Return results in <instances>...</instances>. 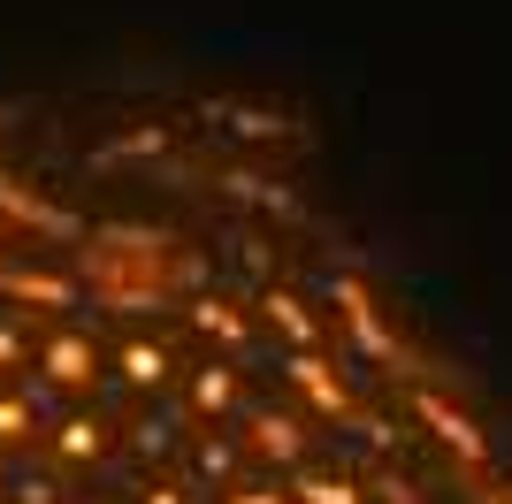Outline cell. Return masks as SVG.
<instances>
[{
	"mask_svg": "<svg viewBox=\"0 0 512 504\" xmlns=\"http://www.w3.org/2000/svg\"><path fill=\"white\" fill-rule=\"evenodd\" d=\"M199 329H207V336H222V344H245V336H253V321H245V314H237V306H230V298H199Z\"/></svg>",
	"mask_w": 512,
	"mask_h": 504,
	"instance_id": "ba28073f",
	"label": "cell"
},
{
	"mask_svg": "<svg viewBox=\"0 0 512 504\" xmlns=\"http://www.w3.org/2000/svg\"><path fill=\"white\" fill-rule=\"evenodd\" d=\"M299 504H360V489L344 482V474H306V482H299Z\"/></svg>",
	"mask_w": 512,
	"mask_h": 504,
	"instance_id": "9c48e42d",
	"label": "cell"
},
{
	"mask_svg": "<svg viewBox=\"0 0 512 504\" xmlns=\"http://www.w3.org/2000/svg\"><path fill=\"white\" fill-rule=\"evenodd\" d=\"M413 405H421V420H436V428H444V443H459L467 459H482V428H474L467 413H451V405H436V398H428V390H421V398H413Z\"/></svg>",
	"mask_w": 512,
	"mask_h": 504,
	"instance_id": "8992f818",
	"label": "cell"
},
{
	"mask_svg": "<svg viewBox=\"0 0 512 504\" xmlns=\"http://www.w3.org/2000/svg\"><path fill=\"white\" fill-rule=\"evenodd\" d=\"M237 504H291L283 489H253V497H237Z\"/></svg>",
	"mask_w": 512,
	"mask_h": 504,
	"instance_id": "30bf717a",
	"label": "cell"
},
{
	"mask_svg": "<svg viewBox=\"0 0 512 504\" xmlns=\"http://www.w3.org/2000/svg\"><path fill=\"white\" fill-rule=\"evenodd\" d=\"M192 405H199V413H230V405H237V367H230V359L192 367Z\"/></svg>",
	"mask_w": 512,
	"mask_h": 504,
	"instance_id": "277c9868",
	"label": "cell"
},
{
	"mask_svg": "<svg viewBox=\"0 0 512 504\" xmlns=\"http://www.w3.org/2000/svg\"><path fill=\"white\" fill-rule=\"evenodd\" d=\"M260 314L276 321V329L291 336L299 352H321V321H314V306H306L299 291H268V298H260Z\"/></svg>",
	"mask_w": 512,
	"mask_h": 504,
	"instance_id": "7a4b0ae2",
	"label": "cell"
},
{
	"mask_svg": "<svg viewBox=\"0 0 512 504\" xmlns=\"http://www.w3.org/2000/svg\"><path fill=\"white\" fill-rule=\"evenodd\" d=\"M253 451H260V459H283V466H291V459L306 451L299 420H291V413H253Z\"/></svg>",
	"mask_w": 512,
	"mask_h": 504,
	"instance_id": "3957f363",
	"label": "cell"
},
{
	"mask_svg": "<svg viewBox=\"0 0 512 504\" xmlns=\"http://www.w3.org/2000/svg\"><path fill=\"white\" fill-rule=\"evenodd\" d=\"M123 375L138 382V390H161V382H169V352H161L153 336H130L123 344Z\"/></svg>",
	"mask_w": 512,
	"mask_h": 504,
	"instance_id": "5b68a950",
	"label": "cell"
},
{
	"mask_svg": "<svg viewBox=\"0 0 512 504\" xmlns=\"http://www.w3.org/2000/svg\"><path fill=\"white\" fill-rule=\"evenodd\" d=\"M337 306H344V329L360 336V344H375V352H383V321H375V298H367L360 283H337Z\"/></svg>",
	"mask_w": 512,
	"mask_h": 504,
	"instance_id": "52a82bcc",
	"label": "cell"
},
{
	"mask_svg": "<svg viewBox=\"0 0 512 504\" xmlns=\"http://www.w3.org/2000/svg\"><path fill=\"white\" fill-rule=\"evenodd\" d=\"M283 375H291V390H306V398H314L321 413H344V405H352V390H344V382L329 375V367H321L314 352H291V359H283Z\"/></svg>",
	"mask_w": 512,
	"mask_h": 504,
	"instance_id": "6da1fadb",
	"label": "cell"
}]
</instances>
